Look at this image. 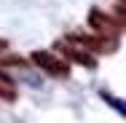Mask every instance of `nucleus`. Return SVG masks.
<instances>
[{"mask_svg":"<svg viewBox=\"0 0 126 123\" xmlns=\"http://www.w3.org/2000/svg\"><path fill=\"white\" fill-rule=\"evenodd\" d=\"M0 48H3V43H0Z\"/></svg>","mask_w":126,"mask_h":123,"instance_id":"nucleus-3","label":"nucleus"},{"mask_svg":"<svg viewBox=\"0 0 126 123\" xmlns=\"http://www.w3.org/2000/svg\"><path fill=\"white\" fill-rule=\"evenodd\" d=\"M89 22L97 27V29H102V32H115V29H118V27L113 24V22H110L107 16L102 19V14H99V11H91V19H89Z\"/></svg>","mask_w":126,"mask_h":123,"instance_id":"nucleus-2","label":"nucleus"},{"mask_svg":"<svg viewBox=\"0 0 126 123\" xmlns=\"http://www.w3.org/2000/svg\"><path fill=\"white\" fill-rule=\"evenodd\" d=\"M32 59H35V64H38V67H43V70L51 72V75H59V78H64V75H67V64H64L62 59H56V56L46 54V51L32 54Z\"/></svg>","mask_w":126,"mask_h":123,"instance_id":"nucleus-1","label":"nucleus"}]
</instances>
